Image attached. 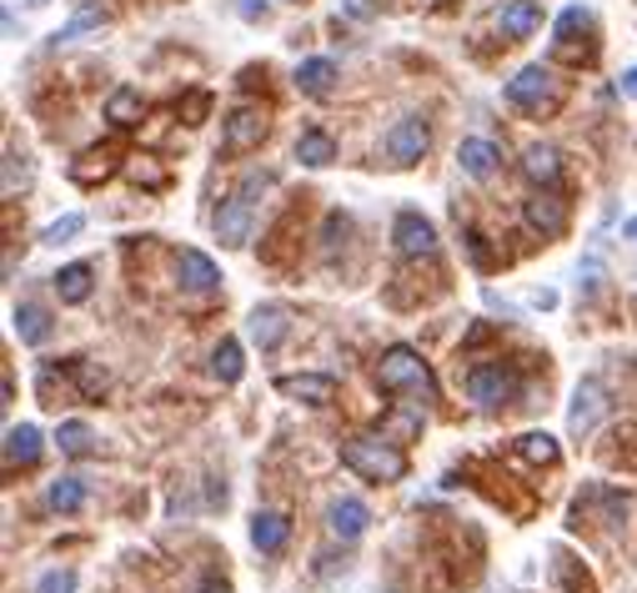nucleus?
<instances>
[{
	"label": "nucleus",
	"mask_w": 637,
	"mask_h": 593,
	"mask_svg": "<svg viewBox=\"0 0 637 593\" xmlns=\"http://www.w3.org/2000/svg\"><path fill=\"white\" fill-rule=\"evenodd\" d=\"M342 462L357 472V478H367V483H401V478H407V452H401L387 433H377V438H346Z\"/></svg>",
	"instance_id": "obj_1"
},
{
	"label": "nucleus",
	"mask_w": 637,
	"mask_h": 593,
	"mask_svg": "<svg viewBox=\"0 0 637 593\" xmlns=\"http://www.w3.org/2000/svg\"><path fill=\"white\" fill-rule=\"evenodd\" d=\"M377 387L382 393H407L417 403H437V377L421 363V352L411 347H387L377 363Z\"/></svg>",
	"instance_id": "obj_2"
},
{
	"label": "nucleus",
	"mask_w": 637,
	"mask_h": 593,
	"mask_svg": "<svg viewBox=\"0 0 637 593\" xmlns=\"http://www.w3.org/2000/svg\"><path fill=\"white\" fill-rule=\"evenodd\" d=\"M261 187H267V176H247V181H241V187L221 201V211H217V242L221 247H247Z\"/></svg>",
	"instance_id": "obj_3"
},
{
	"label": "nucleus",
	"mask_w": 637,
	"mask_h": 593,
	"mask_svg": "<svg viewBox=\"0 0 637 593\" xmlns=\"http://www.w3.org/2000/svg\"><path fill=\"white\" fill-rule=\"evenodd\" d=\"M267 142V111L241 101V106L227 111V122H221V152L227 156H247Z\"/></svg>",
	"instance_id": "obj_4"
},
{
	"label": "nucleus",
	"mask_w": 637,
	"mask_h": 593,
	"mask_svg": "<svg viewBox=\"0 0 637 593\" xmlns=\"http://www.w3.org/2000/svg\"><path fill=\"white\" fill-rule=\"evenodd\" d=\"M432 146V126L421 122V116H401L387 136H382V152H387L391 166H417Z\"/></svg>",
	"instance_id": "obj_5"
},
{
	"label": "nucleus",
	"mask_w": 637,
	"mask_h": 593,
	"mask_svg": "<svg viewBox=\"0 0 637 593\" xmlns=\"http://www.w3.org/2000/svg\"><path fill=\"white\" fill-rule=\"evenodd\" d=\"M467 393H472L477 407H502L522 393V377L502 363H482V367H472V377H467Z\"/></svg>",
	"instance_id": "obj_6"
},
{
	"label": "nucleus",
	"mask_w": 637,
	"mask_h": 593,
	"mask_svg": "<svg viewBox=\"0 0 637 593\" xmlns=\"http://www.w3.org/2000/svg\"><path fill=\"white\" fill-rule=\"evenodd\" d=\"M508 101L518 111H547L557 106V76L547 66H522L518 76L508 81Z\"/></svg>",
	"instance_id": "obj_7"
},
{
	"label": "nucleus",
	"mask_w": 637,
	"mask_h": 593,
	"mask_svg": "<svg viewBox=\"0 0 637 593\" xmlns=\"http://www.w3.org/2000/svg\"><path fill=\"white\" fill-rule=\"evenodd\" d=\"M603 413H607L603 377H583V383H577V393H573V413H567V428H573V438H587V433L603 423Z\"/></svg>",
	"instance_id": "obj_8"
},
{
	"label": "nucleus",
	"mask_w": 637,
	"mask_h": 593,
	"mask_svg": "<svg viewBox=\"0 0 637 593\" xmlns=\"http://www.w3.org/2000/svg\"><path fill=\"white\" fill-rule=\"evenodd\" d=\"M391 242L401 257H437V227L421 211H401L397 227H391Z\"/></svg>",
	"instance_id": "obj_9"
},
{
	"label": "nucleus",
	"mask_w": 637,
	"mask_h": 593,
	"mask_svg": "<svg viewBox=\"0 0 637 593\" xmlns=\"http://www.w3.org/2000/svg\"><path fill=\"white\" fill-rule=\"evenodd\" d=\"M176 282H181L186 292L206 296V292H217V287H221V272H217V262H211L206 252L181 247V252H176Z\"/></svg>",
	"instance_id": "obj_10"
},
{
	"label": "nucleus",
	"mask_w": 637,
	"mask_h": 593,
	"mask_svg": "<svg viewBox=\"0 0 637 593\" xmlns=\"http://www.w3.org/2000/svg\"><path fill=\"white\" fill-rule=\"evenodd\" d=\"M522 217H528V227L542 231V237H562V231H567V201L547 187V191H537V197L522 207Z\"/></svg>",
	"instance_id": "obj_11"
},
{
	"label": "nucleus",
	"mask_w": 637,
	"mask_h": 593,
	"mask_svg": "<svg viewBox=\"0 0 637 593\" xmlns=\"http://www.w3.org/2000/svg\"><path fill=\"white\" fill-rule=\"evenodd\" d=\"M367 523H372V513L362 498H336V503L326 508V528H332V539H342V543H357L362 533H367Z\"/></svg>",
	"instance_id": "obj_12"
},
{
	"label": "nucleus",
	"mask_w": 637,
	"mask_h": 593,
	"mask_svg": "<svg viewBox=\"0 0 637 593\" xmlns=\"http://www.w3.org/2000/svg\"><path fill=\"white\" fill-rule=\"evenodd\" d=\"M286 332H292V312L281 308V302H267V308L251 312V342H257L261 352L281 347V342H286Z\"/></svg>",
	"instance_id": "obj_13"
},
{
	"label": "nucleus",
	"mask_w": 637,
	"mask_h": 593,
	"mask_svg": "<svg viewBox=\"0 0 637 593\" xmlns=\"http://www.w3.org/2000/svg\"><path fill=\"white\" fill-rule=\"evenodd\" d=\"M276 393L296 397V403H306V407H326L336 397V383L332 377H316V373H292V377H276Z\"/></svg>",
	"instance_id": "obj_14"
},
{
	"label": "nucleus",
	"mask_w": 637,
	"mask_h": 593,
	"mask_svg": "<svg viewBox=\"0 0 637 593\" xmlns=\"http://www.w3.org/2000/svg\"><path fill=\"white\" fill-rule=\"evenodd\" d=\"M498 31L508 35V41H528V35L542 31V6L537 0H508L498 11Z\"/></svg>",
	"instance_id": "obj_15"
},
{
	"label": "nucleus",
	"mask_w": 637,
	"mask_h": 593,
	"mask_svg": "<svg viewBox=\"0 0 637 593\" xmlns=\"http://www.w3.org/2000/svg\"><path fill=\"white\" fill-rule=\"evenodd\" d=\"M498 162H502V146L487 142V136H467V142L457 146V166H462L467 176H477V181L498 171Z\"/></svg>",
	"instance_id": "obj_16"
},
{
	"label": "nucleus",
	"mask_w": 637,
	"mask_h": 593,
	"mask_svg": "<svg viewBox=\"0 0 637 593\" xmlns=\"http://www.w3.org/2000/svg\"><path fill=\"white\" fill-rule=\"evenodd\" d=\"M35 462H41V428L35 423L6 428V468H35Z\"/></svg>",
	"instance_id": "obj_17"
},
{
	"label": "nucleus",
	"mask_w": 637,
	"mask_h": 593,
	"mask_svg": "<svg viewBox=\"0 0 637 593\" xmlns=\"http://www.w3.org/2000/svg\"><path fill=\"white\" fill-rule=\"evenodd\" d=\"M286 539H292V523H286V513H276V508H261V513L251 518V543H257L261 553H281V549H286Z\"/></svg>",
	"instance_id": "obj_18"
},
{
	"label": "nucleus",
	"mask_w": 637,
	"mask_h": 593,
	"mask_svg": "<svg viewBox=\"0 0 637 593\" xmlns=\"http://www.w3.org/2000/svg\"><path fill=\"white\" fill-rule=\"evenodd\" d=\"M140 116H146V101H140L136 86H116L106 96V122L116 126V132H130V126H140Z\"/></svg>",
	"instance_id": "obj_19"
},
{
	"label": "nucleus",
	"mask_w": 637,
	"mask_h": 593,
	"mask_svg": "<svg viewBox=\"0 0 637 593\" xmlns=\"http://www.w3.org/2000/svg\"><path fill=\"white\" fill-rule=\"evenodd\" d=\"M522 171H528V181H537V187H557V181H562L557 146H528V156H522Z\"/></svg>",
	"instance_id": "obj_20"
},
{
	"label": "nucleus",
	"mask_w": 637,
	"mask_h": 593,
	"mask_svg": "<svg viewBox=\"0 0 637 593\" xmlns=\"http://www.w3.org/2000/svg\"><path fill=\"white\" fill-rule=\"evenodd\" d=\"M332 86H336V61L312 55V61H302V66H296V91H302V96H326Z\"/></svg>",
	"instance_id": "obj_21"
},
{
	"label": "nucleus",
	"mask_w": 637,
	"mask_h": 593,
	"mask_svg": "<svg viewBox=\"0 0 637 593\" xmlns=\"http://www.w3.org/2000/svg\"><path fill=\"white\" fill-rule=\"evenodd\" d=\"M91 267L86 262H71V267H61V272H55V292H61V302L65 308H81V302H86L91 296Z\"/></svg>",
	"instance_id": "obj_22"
},
{
	"label": "nucleus",
	"mask_w": 637,
	"mask_h": 593,
	"mask_svg": "<svg viewBox=\"0 0 637 593\" xmlns=\"http://www.w3.org/2000/svg\"><path fill=\"white\" fill-rule=\"evenodd\" d=\"M296 162H302V166H316V171H322V166L336 162V142H332L326 132H316V126H312V132L296 136Z\"/></svg>",
	"instance_id": "obj_23"
},
{
	"label": "nucleus",
	"mask_w": 637,
	"mask_h": 593,
	"mask_svg": "<svg viewBox=\"0 0 637 593\" xmlns=\"http://www.w3.org/2000/svg\"><path fill=\"white\" fill-rule=\"evenodd\" d=\"M15 332H21V342L41 347V342L51 337V312L35 308V302H21V308H15Z\"/></svg>",
	"instance_id": "obj_24"
},
{
	"label": "nucleus",
	"mask_w": 637,
	"mask_h": 593,
	"mask_svg": "<svg viewBox=\"0 0 637 593\" xmlns=\"http://www.w3.org/2000/svg\"><path fill=\"white\" fill-rule=\"evenodd\" d=\"M45 503H51V513H76V508L86 503V483H81V478H55V483L45 488Z\"/></svg>",
	"instance_id": "obj_25"
},
{
	"label": "nucleus",
	"mask_w": 637,
	"mask_h": 593,
	"mask_svg": "<svg viewBox=\"0 0 637 593\" xmlns=\"http://www.w3.org/2000/svg\"><path fill=\"white\" fill-rule=\"evenodd\" d=\"M211 373H217L221 383H237V377L247 373V363H241V342H237V337H221V347L211 352Z\"/></svg>",
	"instance_id": "obj_26"
},
{
	"label": "nucleus",
	"mask_w": 637,
	"mask_h": 593,
	"mask_svg": "<svg viewBox=\"0 0 637 593\" xmlns=\"http://www.w3.org/2000/svg\"><path fill=\"white\" fill-rule=\"evenodd\" d=\"M55 443H61V452H65V458H86V452H91V443H96V438H91V428H86V423H61V433H55Z\"/></svg>",
	"instance_id": "obj_27"
},
{
	"label": "nucleus",
	"mask_w": 637,
	"mask_h": 593,
	"mask_svg": "<svg viewBox=\"0 0 637 593\" xmlns=\"http://www.w3.org/2000/svg\"><path fill=\"white\" fill-rule=\"evenodd\" d=\"M101 21H106V6H91V0H86V6H81V11L55 31V41H71V35H81V31H96Z\"/></svg>",
	"instance_id": "obj_28"
},
{
	"label": "nucleus",
	"mask_w": 637,
	"mask_h": 593,
	"mask_svg": "<svg viewBox=\"0 0 637 593\" xmlns=\"http://www.w3.org/2000/svg\"><path fill=\"white\" fill-rule=\"evenodd\" d=\"M518 452L522 458H532V462H557L562 452H557V438H547V433H528V438H518Z\"/></svg>",
	"instance_id": "obj_29"
},
{
	"label": "nucleus",
	"mask_w": 637,
	"mask_h": 593,
	"mask_svg": "<svg viewBox=\"0 0 637 593\" xmlns=\"http://www.w3.org/2000/svg\"><path fill=\"white\" fill-rule=\"evenodd\" d=\"M81 227H86V217H81V211H71V217H55L51 227L41 231V242H45V247H61V242H71Z\"/></svg>",
	"instance_id": "obj_30"
},
{
	"label": "nucleus",
	"mask_w": 637,
	"mask_h": 593,
	"mask_svg": "<svg viewBox=\"0 0 637 593\" xmlns=\"http://www.w3.org/2000/svg\"><path fill=\"white\" fill-rule=\"evenodd\" d=\"M71 373H76V387L86 397H101L106 393V373H101L96 363H86V357H76V363H71Z\"/></svg>",
	"instance_id": "obj_31"
},
{
	"label": "nucleus",
	"mask_w": 637,
	"mask_h": 593,
	"mask_svg": "<svg viewBox=\"0 0 637 593\" xmlns=\"http://www.w3.org/2000/svg\"><path fill=\"white\" fill-rule=\"evenodd\" d=\"M35 593H76V569H51V573H41Z\"/></svg>",
	"instance_id": "obj_32"
},
{
	"label": "nucleus",
	"mask_w": 637,
	"mask_h": 593,
	"mask_svg": "<svg viewBox=\"0 0 637 593\" xmlns=\"http://www.w3.org/2000/svg\"><path fill=\"white\" fill-rule=\"evenodd\" d=\"M130 181H146V187H161V181H166V171H156V166H146V162H140V156H136V162H130Z\"/></svg>",
	"instance_id": "obj_33"
},
{
	"label": "nucleus",
	"mask_w": 637,
	"mask_h": 593,
	"mask_svg": "<svg viewBox=\"0 0 637 593\" xmlns=\"http://www.w3.org/2000/svg\"><path fill=\"white\" fill-rule=\"evenodd\" d=\"M342 11L352 15V21H372V15H377V0H346Z\"/></svg>",
	"instance_id": "obj_34"
},
{
	"label": "nucleus",
	"mask_w": 637,
	"mask_h": 593,
	"mask_svg": "<svg viewBox=\"0 0 637 593\" xmlns=\"http://www.w3.org/2000/svg\"><path fill=\"white\" fill-rule=\"evenodd\" d=\"M617 91H623L627 101H637V66H627V71H623V81H617Z\"/></svg>",
	"instance_id": "obj_35"
},
{
	"label": "nucleus",
	"mask_w": 637,
	"mask_h": 593,
	"mask_svg": "<svg viewBox=\"0 0 637 593\" xmlns=\"http://www.w3.org/2000/svg\"><path fill=\"white\" fill-rule=\"evenodd\" d=\"M186 116H191V126L201 122V116H206V96H191V101H186Z\"/></svg>",
	"instance_id": "obj_36"
},
{
	"label": "nucleus",
	"mask_w": 637,
	"mask_h": 593,
	"mask_svg": "<svg viewBox=\"0 0 637 593\" xmlns=\"http://www.w3.org/2000/svg\"><path fill=\"white\" fill-rule=\"evenodd\" d=\"M201 593H231V583H227V579H206Z\"/></svg>",
	"instance_id": "obj_37"
},
{
	"label": "nucleus",
	"mask_w": 637,
	"mask_h": 593,
	"mask_svg": "<svg viewBox=\"0 0 637 593\" xmlns=\"http://www.w3.org/2000/svg\"><path fill=\"white\" fill-rule=\"evenodd\" d=\"M623 237H633V242H637V217H633V221H627V227H623Z\"/></svg>",
	"instance_id": "obj_38"
},
{
	"label": "nucleus",
	"mask_w": 637,
	"mask_h": 593,
	"mask_svg": "<svg viewBox=\"0 0 637 593\" xmlns=\"http://www.w3.org/2000/svg\"><path fill=\"white\" fill-rule=\"evenodd\" d=\"M25 6H45V0H25Z\"/></svg>",
	"instance_id": "obj_39"
}]
</instances>
